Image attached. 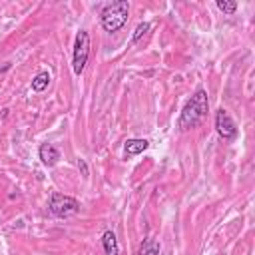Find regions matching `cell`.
Returning a JSON list of instances; mask_svg holds the SVG:
<instances>
[{
	"label": "cell",
	"mask_w": 255,
	"mask_h": 255,
	"mask_svg": "<svg viewBox=\"0 0 255 255\" xmlns=\"http://www.w3.org/2000/svg\"><path fill=\"white\" fill-rule=\"evenodd\" d=\"M78 167L82 169V175L88 177V167H86V161H84V159H78Z\"/></svg>",
	"instance_id": "obj_13"
},
{
	"label": "cell",
	"mask_w": 255,
	"mask_h": 255,
	"mask_svg": "<svg viewBox=\"0 0 255 255\" xmlns=\"http://www.w3.org/2000/svg\"><path fill=\"white\" fill-rule=\"evenodd\" d=\"M48 207L56 217H70L80 211V201L76 197H70L64 193H52Z\"/></svg>",
	"instance_id": "obj_3"
},
{
	"label": "cell",
	"mask_w": 255,
	"mask_h": 255,
	"mask_svg": "<svg viewBox=\"0 0 255 255\" xmlns=\"http://www.w3.org/2000/svg\"><path fill=\"white\" fill-rule=\"evenodd\" d=\"M88 56H90V34L86 30H80L76 34V42H74V58H72L74 74H82L84 72Z\"/></svg>",
	"instance_id": "obj_4"
},
{
	"label": "cell",
	"mask_w": 255,
	"mask_h": 255,
	"mask_svg": "<svg viewBox=\"0 0 255 255\" xmlns=\"http://www.w3.org/2000/svg\"><path fill=\"white\" fill-rule=\"evenodd\" d=\"M147 147H149V141H147V139H139V137L128 139V141L124 143V151H126V155H137V153H143Z\"/></svg>",
	"instance_id": "obj_7"
},
{
	"label": "cell",
	"mask_w": 255,
	"mask_h": 255,
	"mask_svg": "<svg viewBox=\"0 0 255 255\" xmlns=\"http://www.w3.org/2000/svg\"><path fill=\"white\" fill-rule=\"evenodd\" d=\"M159 251H161L159 241H157V239L147 237V239H143V243L139 245V249H137V253H135V255H159Z\"/></svg>",
	"instance_id": "obj_9"
},
{
	"label": "cell",
	"mask_w": 255,
	"mask_h": 255,
	"mask_svg": "<svg viewBox=\"0 0 255 255\" xmlns=\"http://www.w3.org/2000/svg\"><path fill=\"white\" fill-rule=\"evenodd\" d=\"M215 129L217 133L223 137V139H233L237 135V128H235V122L231 120V116L227 114V110L219 108L215 112Z\"/></svg>",
	"instance_id": "obj_5"
},
{
	"label": "cell",
	"mask_w": 255,
	"mask_h": 255,
	"mask_svg": "<svg viewBox=\"0 0 255 255\" xmlns=\"http://www.w3.org/2000/svg\"><path fill=\"white\" fill-rule=\"evenodd\" d=\"M147 32H149V24H147V22H141V24L135 28V32H133L131 40H133V42H139V40H141V38H143Z\"/></svg>",
	"instance_id": "obj_12"
},
{
	"label": "cell",
	"mask_w": 255,
	"mask_h": 255,
	"mask_svg": "<svg viewBox=\"0 0 255 255\" xmlns=\"http://www.w3.org/2000/svg\"><path fill=\"white\" fill-rule=\"evenodd\" d=\"M48 84H50V72H40L32 80V90L34 92H44L48 88Z\"/></svg>",
	"instance_id": "obj_10"
},
{
	"label": "cell",
	"mask_w": 255,
	"mask_h": 255,
	"mask_svg": "<svg viewBox=\"0 0 255 255\" xmlns=\"http://www.w3.org/2000/svg\"><path fill=\"white\" fill-rule=\"evenodd\" d=\"M102 245H104V253H106V255H118V251H120L118 239H116L114 231H104V235H102Z\"/></svg>",
	"instance_id": "obj_8"
},
{
	"label": "cell",
	"mask_w": 255,
	"mask_h": 255,
	"mask_svg": "<svg viewBox=\"0 0 255 255\" xmlns=\"http://www.w3.org/2000/svg\"><path fill=\"white\" fill-rule=\"evenodd\" d=\"M128 18H129V2H126V0H116V2L108 4L100 14L102 28L106 32H110V34L118 32L120 28H124Z\"/></svg>",
	"instance_id": "obj_2"
},
{
	"label": "cell",
	"mask_w": 255,
	"mask_h": 255,
	"mask_svg": "<svg viewBox=\"0 0 255 255\" xmlns=\"http://www.w3.org/2000/svg\"><path fill=\"white\" fill-rule=\"evenodd\" d=\"M38 155H40V159H42V163L46 167H52L60 159V149L54 143H42L40 149H38Z\"/></svg>",
	"instance_id": "obj_6"
},
{
	"label": "cell",
	"mask_w": 255,
	"mask_h": 255,
	"mask_svg": "<svg viewBox=\"0 0 255 255\" xmlns=\"http://www.w3.org/2000/svg\"><path fill=\"white\" fill-rule=\"evenodd\" d=\"M217 8L223 14H233L237 10V2H233V0H217Z\"/></svg>",
	"instance_id": "obj_11"
},
{
	"label": "cell",
	"mask_w": 255,
	"mask_h": 255,
	"mask_svg": "<svg viewBox=\"0 0 255 255\" xmlns=\"http://www.w3.org/2000/svg\"><path fill=\"white\" fill-rule=\"evenodd\" d=\"M207 110H209V100H207V92L205 90H197L191 100L183 106L181 110V116H179V128L181 129H189V128H197L205 116H207Z\"/></svg>",
	"instance_id": "obj_1"
}]
</instances>
